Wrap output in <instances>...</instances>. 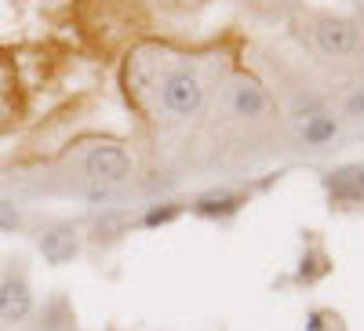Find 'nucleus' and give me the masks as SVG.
Listing matches in <instances>:
<instances>
[{"label": "nucleus", "mask_w": 364, "mask_h": 331, "mask_svg": "<svg viewBox=\"0 0 364 331\" xmlns=\"http://www.w3.org/2000/svg\"><path fill=\"white\" fill-rule=\"evenodd\" d=\"M41 255L51 266H66L77 259V229L73 226H51L41 237Z\"/></svg>", "instance_id": "nucleus-5"}, {"label": "nucleus", "mask_w": 364, "mask_h": 331, "mask_svg": "<svg viewBox=\"0 0 364 331\" xmlns=\"http://www.w3.org/2000/svg\"><path fill=\"white\" fill-rule=\"evenodd\" d=\"M18 222H22L18 207H15L11 200H0V229H4V233H11V229H18Z\"/></svg>", "instance_id": "nucleus-9"}, {"label": "nucleus", "mask_w": 364, "mask_h": 331, "mask_svg": "<svg viewBox=\"0 0 364 331\" xmlns=\"http://www.w3.org/2000/svg\"><path fill=\"white\" fill-rule=\"evenodd\" d=\"M168 219H175V207H154V212L146 215V222H149V226H157V222H168Z\"/></svg>", "instance_id": "nucleus-10"}, {"label": "nucleus", "mask_w": 364, "mask_h": 331, "mask_svg": "<svg viewBox=\"0 0 364 331\" xmlns=\"http://www.w3.org/2000/svg\"><path fill=\"white\" fill-rule=\"evenodd\" d=\"M317 44H321L324 55L346 58V55L357 51L360 37H357L353 22H346V18H321V22H317Z\"/></svg>", "instance_id": "nucleus-3"}, {"label": "nucleus", "mask_w": 364, "mask_h": 331, "mask_svg": "<svg viewBox=\"0 0 364 331\" xmlns=\"http://www.w3.org/2000/svg\"><path fill=\"white\" fill-rule=\"evenodd\" d=\"M200 102H204V87H200V80H197L190 70L171 73V77L164 80V106H168L171 113L190 116V113L200 109Z\"/></svg>", "instance_id": "nucleus-1"}, {"label": "nucleus", "mask_w": 364, "mask_h": 331, "mask_svg": "<svg viewBox=\"0 0 364 331\" xmlns=\"http://www.w3.org/2000/svg\"><path fill=\"white\" fill-rule=\"evenodd\" d=\"M87 175L95 178V183L102 186H113V183H124V175H128V157H124V149H117V146H95L87 153Z\"/></svg>", "instance_id": "nucleus-4"}, {"label": "nucleus", "mask_w": 364, "mask_h": 331, "mask_svg": "<svg viewBox=\"0 0 364 331\" xmlns=\"http://www.w3.org/2000/svg\"><path fill=\"white\" fill-rule=\"evenodd\" d=\"M357 193H364V168L357 171Z\"/></svg>", "instance_id": "nucleus-11"}, {"label": "nucleus", "mask_w": 364, "mask_h": 331, "mask_svg": "<svg viewBox=\"0 0 364 331\" xmlns=\"http://www.w3.org/2000/svg\"><path fill=\"white\" fill-rule=\"evenodd\" d=\"M237 113L240 116H259L262 109H266V95L259 92L255 84H245V87H237Z\"/></svg>", "instance_id": "nucleus-6"}, {"label": "nucleus", "mask_w": 364, "mask_h": 331, "mask_svg": "<svg viewBox=\"0 0 364 331\" xmlns=\"http://www.w3.org/2000/svg\"><path fill=\"white\" fill-rule=\"evenodd\" d=\"M262 4H284V0H262Z\"/></svg>", "instance_id": "nucleus-12"}, {"label": "nucleus", "mask_w": 364, "mask_h": 331, "mask_svg": "<svg viewBox=\"0 0 364 331\" xmlns=\"http://www.w3.org/2000/svg\"><path fill=\"white\" fill-rule=\"evenodd\" d=\"M233 207H237V197H230V193L197 200V212H200V215H219V212H233Z\"/></svg>", "instance_id": "nucleus-8"}, {"label": "nucleus", "mask_w": 364, "mask_h": 331, "mask_svg": "<svg viewBox=\"0 0 364 331\" xmlns=\"http://www.w3.org/2000/svg\"><path fill=\"white\" fill-rule=\"evenodd\" d=\"M29 313H33V295H29V284L22 273L8 269L4 281H0V317L8 324H22Z\"/></svg>", "instance_id": "nucleus-2"}, {"label": "nucleus", "mask_w": 364, "mask_h": 331, "mask_svg": "<svg viewBox=\"0 0 364 331\" xmlns=\"http://www.w3.org/2000/svg\"><path fill=\"white\" fill-rule=\"evenodd\" d=\"M331 135H336V120H328V116H314V120H306V142L321 146V142H328Z\"/></svg>", "instance_id": "nucleus-7"}]
</instances>
